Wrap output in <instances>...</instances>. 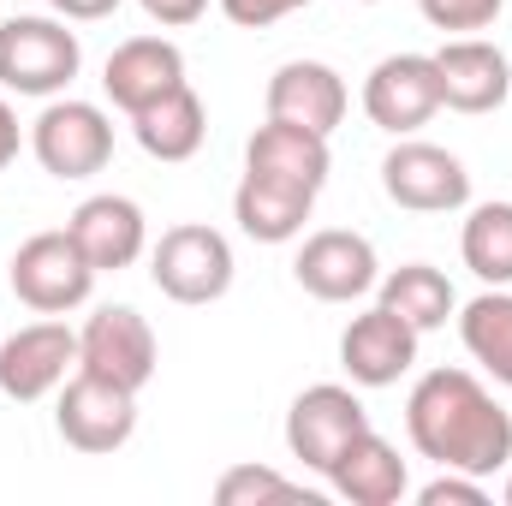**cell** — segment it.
<instances>
[{"instance_id": "obj_21", "label": "cell", "mask_w": 512, "mask_h": 506, "mask_svg": "<svg viewBox=\"0 0 512 506\" xmlns=\"http://www.w3.org/2000/svg\"><path fill=\"white\" fill-rule=\"evenodd\" d=\"M131 131H137L143 155H155V161H191L203 149V137H209V108H203V96L191 84H179L161 102L137 108L131 114Z\"/></svg>"}, {"instance_id": "obj_13", "label": "cell", "mask_w": 512, "mask_h": 506, "mask_svg": "<svg viewBox=\"0 0 512 506\" xmlns=\"http://www.w3.org/2000/svg\"><path fill=\"white\" fill-rule=\"evenodd\" d=\"M417 340L423 334L405 316H393L387 304H376V310H364V316L346 322V334H340V370L352 376V387H393L417 364Z\"/></svg>"}, {"instance_id": "obj_29", "label": "cell", "mask_w": 512, "mask_h": 506, "mask_svg": "<svg viewBox=\"0 0 512 506\" xmlns=\"http://www.w3.org/2000/svg\"><path fill=\"white\" fill-rule=\"evenodd\" d=\"M161 30H185V24H197L203 12H209V0H137Z\"/></svg>"}, {"instance_id": "obj_22", "label": "cell", "mask_w": 512, "mask_h": 506, "mask_svg": "<svg viewBox=\"0 0 512 506\" xmlns=\"http://www.w3.org/2000/svg\"><path fill=\"white\" fill-rule=\"evenodd\" d=\"M376 304H387L393 316H405L417 334H435V328H447V316L459 310V292H453V280L441 274V268H429V262H405V268H387L382 280H376Z\"/></svg>"}, {"instance_id": "obj_30", "label": "cell", "mask_w": 512, "mask_h": 506, "mask_svg": "<svg viewBox=\"0 0 512 506\" xmlns=\"http://www.w3.org/2000/svg\"><path fill=\"white\" fill-rule=\"evenodd\" d=\"M60 18H78V24H96V18H108L120 0H48Z\"/></svg>"}, {"instance_id": "obj_28", "label": "cell", "mask_w": 512, "mask_h": 506, "mask_svg": "<svg viewBox=\"0 0 512 506\" xmlns=\"http://www.w3.org/2000/svg\"><path fill=\"white\" fill-rule=\"evenodd\" d=\"M310 0H221V12L239 24V30H268V24H280V18H292V12H304Z\"/></svg>"}, {"instance_id": "obj_3", "label": "cell", "mask_w": 512, "mask_h": 506, "mask_svg": "<svg viewBox=\"0 0 512 506\" xmlns=\"http://www.w3.org/2000/svg\"><path fill=\"white\" fill-rule=\"evenodd\" d=\"M18 304H30L36 316H66L90 298L96 286V268L90 256L78 251L72 233H30L18 251H12V268H6Z\"/></svg>"}, {"instance_id": "obj_5", "label": "cell", "mask_w": 512, "mask_h": 506, "mask_svg": "<svg viewBox=\"0 0 512 506\" xmlns=\"http://www.w3.org/2000/svg\"><path fill=\"white\" fill-rule=\"evenodd\" d=\"M54 429L78 453H120L137 435V393L108 376L72 370L60 387V405H54Z\"/></svg>"}, {"instance_id": "obj_8", "label": "cell", "mask_w": 512, "mask_h": 506, "mask_svg": "<svg viewBox=\"0 0 512 506\" xmlns=\"http://www.w3.org/2000/svg\"><path fill=\"white\" fill-rule=\"evenodd\" d=\"M364 429H370V411H364V399H358L352 387H340V381L304 387V393L292 399V411H286V447H292V459H304V465L322 471V477H328V465L346 453V441L364 435Z\"/></svg>"}, {"instance_id": "obj_27", "label": "cell", "mask_w": 512, "mask_h": 506, "mask_svg": "<svg viewBox=\"0 0 512 506\" xmlns=\"http://www.w3.org/2000/svg\"><path fill=\"white\" fill-rule=\"evenodd\" d=\"M417 501L423 506H483L489 501V483H483V477H465V471H441V477H435V483H423V489H417Z\"/></svg>"}, {"instance_id": "obj_9", "label": "cell", "mask_w": 512, "mask_h": 506, "mask_svg": "<svg viewBox=\"0 0 512 506\" xmlns=\"http://www.w3.org/2000/svg\"><path fill=\"white\" fill-rule=\"evenodd\" d=\"M382 191L411 215H447L471 203V173L441 143H393L382 161Z\"/></svg>"}, {"instance_id": "obj_18", "label": "cell", "mask_w": 512, "mask_h": 506, "mask_svg": "<svg viewBox=\"0 0 512 506\" xmlns=\"http://www.w3.org/2000/svg\"><path fill=\"white\" fill-rule=\"evenodd\" d=\"M310 209H316V191L286 185V179H268V173H245L239 191H233V221H239V233L256 239V245H292L304 233Z\"/></svg>"}, {"instance_id": "obj_24", "label": "cell", "mask_w": 512, "mask_h": 506, "mask_svg": "<svg viewBox=\"0 0 512 506\" xmlns=\"http://www.w3.org/2000/svg\"><path fill=\"white\" fill-rule=\"evenodd\" d=\"M459 256L483 286H512V203H477L459 233Z\"/></svg>"}, {"instance_id": "obj_2", "label": "cell", "mask_w": 512, "mask_h": 506, "mask_svg": "<svg viewBox=\"0 0 512 506\" xmlns=\"http://www.w3.org/2000/svg\"><path fill=\"white\" fill-rule=\"evenodd\" d=\"M149 280L173 304H215V298H227V286H233V245H227V233H215L203 221L167 227L155 239V251H149Z\"/></svg>"}, {"instance_id": "obj_26", "label": "cell", "mask_w": 512, "mask_h": 506, "mask_svg": "<svg viewBox=\"0 0 512 506\" xmlns=\"http://www.w3.org/2000/svg\"><path fill=\"white\" fill-rule=\"evenodd\" d=\"M435 30H489L507 0H417Z\"/></svg>"}, {"instance_id": "obj_20", "label": "cell", "mask_w": 512, "mask_h": 506, "mask_svg": "<svg viewBox=\"0 0 512 506\" xmlns=\"http://www.w3.org/2000/svg\"><path fill=\"white\" fill-rule=\"evenodd\" d=\"M328 137L304 126H286V120H268L256 126V137L245 143V173H268V179H286V185H304V191H322L328 185Z\"/></svg>"}, {"instance_id": "obj_12", "label": "cell", "mask_w": 512, "mask_h": 506, "mask_svg": "<svg viewBox=\"0 0 512 506\" xmlns=\"http://www.w3.org/2000/svg\"><path fill=\"white\" fill-rule=\"evenodd\" d=\"M72 370H78V334L66 322H30L0 340V393L18 405L48 399L54 387H66Z\"/></svg>"}, {"instance_id": "obj_15", "label": "cell", "mask_w": 512, "mask_h": 506, "mask_svg": "<svg viewBox=\"0 0 512 506\" xmlns=\"http://www.w3.org/2000/svg\"><path fill=\"white\" fill-rule=\"evenodd\" d=\"M179 84H185V54L167 36H131V42H120L108 54V66H102V90H108V102L120 114H137V108L161 102Z\"/></svg>"}, {"instance_id": "obj_1", "label": "cell", "mask_w": 512, "mask_h": 506, "mask_svg": "<svg viewBox=\"0 0 512 506\" xmlns=\"http://www.w3.org/2000/svg\"><path fill=\"white\" fill-rule=\"evenodd\" d=\"M405 435L423 459L465 477H495L512 465V417L471 370H429L405 399Z\"/></svg>"}, {"instance_id": "obj_16", "label": "cell", "mask_w": 512, "mask_h": 506, "mask_svg": "<svg viewBox=\"0 0 512 506\" xmlns=\"http://www.w3.org/2000/svg\"><path fill=\"white\" fill-rule=\"evenodd\" d=\"M352 96H346V78L322 60H286L274 78H268V120H286V126L304 131H328L346 120Z\"/></svg>"}, {"instance_id": "obj_11", "label": "cell", "mask_w": 512, "mask_h": 506, "mask_svg": "<svg viewBox=\"0 0 512 506\" xmlns=\"http://www.w3.org/2000/svg\"><path fill=\"white\" fill-rule=\"evenodd\" d=\"M364 114H370V126L393 131V137H411L417 126H429L441 114L435 54H387L364 78Z\"/></svg>"}, {"instance_id": "obj_33", "label": "cell", "mask_w": 512, "mask_h": 506, "mask_svg": "<svg viewBox=\"0 0 512 506\" xmlns=\"http://www.w3.org/2000/svg\"><path fill=\"white\" fill-rule=\"evenodd\" d=\"M364 6H376V0H364Z\"/></svg>"}, {"instance_id": "obj_19", "label": "cell", "mask_w": 512, "mask_h": 506, "mask_svg": "<svg viewBox=\"0 0 512 506\" xmlns=\"http://www.w3.org/2000/svg\"><path fill=\"white\" fill-rule=\"evenodd\" d=\"M328 483H334L340 501H352V506H393V501H405L411 471H405V459L387 447L376 429H364V435H352L346 453L328 465Z\"/></svg>"}, {"instance_id": "obj_17", "label": "cell", "mask_w": 512, "mask_h": 506, "mask_svg": "<svg viewBox=\"0 0 512 506\" xmlns=\"http://www.w3.org/2000/svg\"><path fill=\"white\" fill-rule=\"evenodd\" d=\"M66 233L78 239V251L90 256L96 274H108V268H131V262L143 256V245H149V221H143V209H137L131 197H120V191L84 197V203L72 209Z\"/></svg>"}, {"instance_id": "obj_25", "label": "cell", "mask_w": 512, "mask_h": 506, "mask_svg": "<svg viewBox=\"0 0 512 506\" xmlns=\"http://www.w3.org/2000/svg\"><path fill=\"white\" fill-rule=\"evenodd\" d=\"M298 495H304V483H292V477H280V471H268V465H233V471H221V483H215V501L221 506L298 501Z\"/></svg>"}, {"instance_id": "obj_32", "label": "cell", "mask_w": 512, "mask_h": 506, "mask_svg": "<svg viewBox=\"0 0 512 506\" xmlns=\"http://www.w3.org/2000/svg\"><path fill=\"white\" fill-rule=\"evenodd\" d=\"M501 495H507V506H512V477H507V489H501Z\"/></svg>"}, {"instance_id": "obj_31", "label": "cell", "mask_w": 512, "mask_h": 506, "mask_svg": "<svg viewBox=\"0 0 512 506\" xmlns=\"http://www.w3.org/2000/svg\"><path fill=\"white\" fill-rule=\"evenodd\" d=\"M18 143H24V131H18V114H12V108L0 102V173H6L12 161H18Z\"/></svg>"}, {"instance_id": "obj_6", "label": "cell", "mask_w": 512, "mask_h": 506, "mask_svg": "<svg viewBox=\"0 0 512 506\" xmlns=\"http://www.w3.org/2000/svg\"><path fill=\"white\" fill-rule=\"evenodd\" d=\"M30 149L54 179H90L114 161V120L96 102H48L30 126Z\"/></svg>"}, {"instance_id": "obj_7", "label": "cell", "mask_w": 512, "mask_h": 506, "mask_svg": "<svg viewBox=\"0 0 512 506\" xmlns=\"http://www.w3.org/2000/svg\"><path fill=\"white\" fill-rule=\"evenodd\" d=\"M155 364H161L155 328L131 304H102L78 328V370H90V376H108L120 387H131V393H143L155 381Z\"/></svg>"}, {"instance_id": "obj_4", "label": "cell", "mask_w": 512, "mask_h": 506, "mask_svg": "<svg viewBox=\"0 0 512 506\" xmlns=\"http://www.w3.org/2000/svg\"><path fill=\"white\" fill-rule=\"evenodd\" d=\"M84 66L78 30L54 18H6L0 24V84L18 96H60Z\"/></svg>"}, {"instance_id": "obj_23", "label": "cell", "mask_w": 512, "mask_h": 506, "mask_svg": "<svg viewBox=\"0 0 512 506\" xmlns=\"http://www.w3.org/2000/svg\"><path fill=\"white\" fill-rule=\"evenodd\" d=\"M459 340L501 387H512V292L507 286H495V292H483V298H471L459 310Z\"/></svg>"}, {"instance_id": "obj_10", "label": "cell", "mask_w": 512, "mask_h": 506, "mask_svg": "<svg viewBox=\"0 0 512 506\" xmlns=\"http://www.w3.org/2000/svg\"><path fill=\"white\" fill-rule=\"evenodd\" d=\"M292 280L322 298V304H352L364 292H376L382 280V262H376V245L364 233H346V227H322L310 233L298 256H292Z\"/></svg>"}, {"instance_id": "obj_14", "label": "cell", "mask_w": 512, "mask_h": 506, "mask_svg": "<svg viewBox=\"0 0 512 506\" xmlns=\"http://www.w3.org/2000/svg\"><path fill=\"white\" fill-rule=\"evenodd\" d=\"M435 72H441V108L453 114H495L512 96V66L507 54L483 36H453L435 48Z\"/></svg>"}]
</instances>
